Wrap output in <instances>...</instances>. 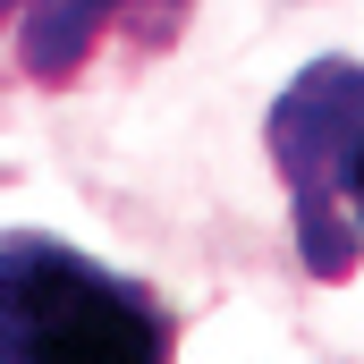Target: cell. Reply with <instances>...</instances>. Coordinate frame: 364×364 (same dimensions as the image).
Segmentation results:
<instances>
[{
    "label": "cell",
    "mask_w": 364,
    "mask_h": 364,
    "mask_svg": "<svg viewBox=\"0 0 364 364\" xmlns=\"http://www.w3.org/2000/svg\"><path fill=\"white\" fill-rule=\"evenodd\" d=\"M0 364H178V314L51 229H9Z\"/></svg>",
    "instance_id": "cell-1"
},
{
    "label": "cell",
    "mask_w": 364,
    "mask_h": 364,
    "mask_svg": "<svg viewBox=\"0 0 364 364\" xmlns=\"http://www.w3.org/2000/svg\"><path fill=\"white\" fill-rule=\"evenodd\" d=\"M296 263L322 288H348L364 263V60H305L263 119Z\"/></svg>",
    "instance_id": "cell-2"
},
{
    "label": "cell",
    "mask_w": 364,
    "mask_h": 364,
    "mask_svg": "<svg viewBox=\"0 0 364 364\" xmlns=\"http://www.w3.org/2000/svg\"><path fill=\"white\" fill-rule=\"evenodd\" d=\"M127 0H0V43L17 60V77L34 85H68L93 60V43L119 26Z\"/></svg>",
    "instance_id": "cell-3"
}]
</instances>
